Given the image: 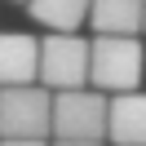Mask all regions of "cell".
Listing matches in <instances>:
<instances>
[{
	"label": "cell",
	"mask_w": 146,
	"mask_h": 146,
	"mask_svg": "<svg viewBox=\"0 0 146 146\" xmlns=\"http://www.w3.org/2000/svg\"><path fill=\"white\" fill-rule=\"evenodd\" d=\"M18 5H31V0H18Z\"/></svg>",
	"instance_id": "obj_11"
},
{
	"label": "cell",
	"mask_w": 146,
	"mask_h": 146,
	"mask_svg": "<svg viewBox=\"0 0 146 146\" xmlns=\"http://www.w3.org/2000/svg\"><path fill=\"white\" fill-rule=\"evenodd\" d=\"M40 80V40L5 31L0 36V89H22Z\"/></svg>",
	"instance_id": "obj_5"
},
{
	"label": "cell",
	"mask_w": 146,
	"mask_h": 146,
	"mask_svg": "<svg viewBox=\"0 0 146 146\" xmlns=\"http://www.w3.org/2000/svg\"><path fill=\"white\" fill-rule=\"evenodd\" d=\"M53 133V93L44 84L0 89V137L5 142H44Z\"/></svg>",
	"instance_id": "obj_2"
},
{
	"label": "cell",
	"mask_w": 146,
	"mask_h": 146,
	"mask_svg": "<svg viewBox=\"0 0 146 146\" xmlns=\"http://www.w3.org/2000/svg\"><path fill=\"white\" fill-rule=\"evenodd\" d=\"M89 18L98 36H133L146 22V0H93Z\"/></svg>",
	"instance_id": "obj_7"
},
{
	"label": "cell",
	"mask_w": 146,
	"mask_h": 146,
	"mask_svg": "<svg viewBox=\"0 0 146 146\" xmlns=\"http://www.w3.org/2000/svg\"><path fill=\"white\" fill-rule=\"evenodd\" d=\"M142 31H146V22H142Z\"/></svg>",
	"instance_id": "obj_12"
},
{
	"label": "cell",
	"mask_w": 146,
	"mask_h": 146,
	"mask_svg": "<svg viewBox=\"0 0 146 146\" xmlns=\"http://www.w3.org/2000/svg\"><path fill=\"white\" fill-rule=\"evenodd\" d=\"M0 146H44V142H0Z\"/></svg>",
	"instance_id": "obj_10"
},
{
	"label": "cell",
	"mask_w": 146,
	"mask_h": 146,
	"mask_svg": "<svg viewBox=\"0 0 146 146\" xmlns=\"http://www.w3.org/2000/svg\"><path fill=\"white\" fill-rule=\"evenodd\" d=\"M53 146H102V142H53Z\"/></svg>",
	"instance_id": "obj_9"
},
{
	"label": "cell",
	"mask_w": 146,
	"mask_h": 146,
	"mask_svg": "<svg viewBox=\"0 0 146 146\" xmlns=\"http://www.w3.org/2000/svg\"><path fill=\"white\" fill-rule=\"evenodd\" d=\"M111 124V98L98 89L53 93V137L58 142H102Z\"/></svg>",
	"instance_id": "obj_3"
},
{
	"label": "cell",
	"mask_w": 146,
	"mask_h": 146,
	"mask_svg": "<svg viewBox=\"0 0 146 146\" xmlns=\"http://www.w3.org/2000/svg\"><path fill=\"white\" fill-rule=\"evenodd\" d=\"M89 5L93 0H31L27 9L40 27H49V36H75V27L89 18Z\"/></svg>",
	"instance_id": "obj_8"
},
{
	"label": "cell",
	"mask_w": 146,
	"mask_h": 146,
	"mask_svg": "<svg viewBox=\"0 0 146 146\" xmlns=\"http://www.w3.org/2000/svg\"><path fill=\"white\" fill-rule=\"evenodd\" d=\"M106 137L115 146H146V93H119L111 98V124Z\"/></svg>",
	"instance_id": "obj_6"
},
{
	"label": "cell",
	"mask_w": 146,
	"mask_h": 146,
	"mask_svg": "<svg viewBox=\"0 0 146 146\" xmlns=\"http://www.w3.org/2000/svg\"><path fill=\"white\" fill-rule=\"evenodd\" d=\"M93 44L80 36H49L40 40V84L49 93H75L89 84Z\"/></svg>",
	"instance_id": "obj_4"
},
{
	"label": "cell",
	"mask_w": 146,
	"mask_h": 146,
	"mask_svg": "<svg viewBox=\"0 0 146 146\" xmlns=\"http://www.w3.org/2000/svg\"><path fill=\"white\" fill-rule=\"evenodd\" d=\"M146 71V49L133 36H93V66H89V84L98 93H137Z\"/></svg>",
	"instance_id": "obj_1"
}]
</instances>
